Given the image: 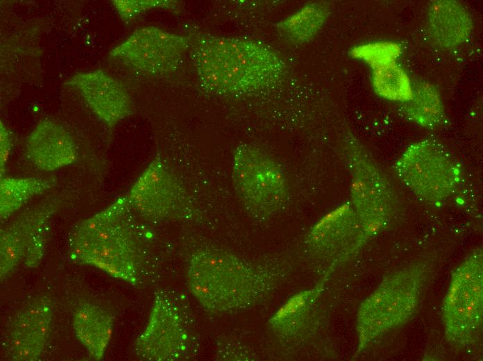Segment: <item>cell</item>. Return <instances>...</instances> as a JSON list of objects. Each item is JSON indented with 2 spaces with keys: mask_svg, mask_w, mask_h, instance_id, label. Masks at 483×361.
<instances>
[{
  "mask_svg": "<svg viewBox=\"0 0 483 361\" xmlns=\"http://www.w3.org/2000/svg\"><path fill=\"white\" fill-rule=\"evenodd\" d=\"M189 48L201 87L211 94L268 90L286 73L277 52L256 40L201 33L191 37Z\"/></svg>",
  "mask_w": 483,
  "mask_h": 361,
  "instance_id": "cell-1",
  "label": "cell"
},
{
  "mask_svg": "<svg viewBox=\"0 0 483 361\" xmlns=\"http://www.w3.org/2000/svg\"><path fill=\"white\" fill-rule=\"evenodd\" d=\"M135 213L126 196L80 222L69 239L71 260L136 285L143 253Z\"/></svg>",
  "mask_w": 483,
  "mask_h": 361,
  "instance_id": "cell-2",
  "label": "cell"
},
{
  "mask_svg": "<svg viewBox=\"0 0 483 361\" xmlns=\"http://www.w3.org/2000/svg\"><path fill=\"white\" fill-rule=\"evenodd\" d=\"M186 275L191 294L206 310L215 314L253 308L276 286L270 269L214 247L192 254Z\"/></svg>",
  "mask_w": 483,
  "mask_h": 361,
  "instance_id": "cell-3",
  "label": "cell"
},
{
  "mask_svg": "<svg viewBox=\"0 0 483 361\" xmlns=\"http://www.w3.org/2000/svg\"><path fill=\"white\" fill-rule=\"evenodd\" d=\"M424 278L419 266L400 269L383 280L361 303L356 321L359 351L410 318L419 303Z\"/></svg>",
  "mask_w": 483,
  "mask_h": 361,
  "instance_id": "cell-4",
  "label": "cell"
},
{
  "mask_svg": "<svg viewBox=\"0 0 483 361\" xmlns=\"http://www.w3.org/2000/svg\"><path fill=\"white\" fill-rule=\"evenodd\" d=\"M232 179L240 202L255 218L269 219L282 211L287 203L288 187L280 167L255 146L243 144L236 147Z\"/></svg>",
  "mask_w": 483,
  "mask_h": 361,
  "instance_id": "cell-5",
  "label": "cell"
},
{
  "mask_svg": "<svg viewBox=\"0 0 483 361\" xmlns=\"http://www.w3.org/2000/svg\"><path fill=\"white\" fill-rule=\"evenodd\" d=\"M398 178L417 196L434 203L451 196L461 179V168L440 142L425 139L409 145L395 165Z\"/></svg>",
  "mask_w": 483,
  "mask_h": 361,
  "instance_id": "cell-6",
  "label": "cell"
},
{
  "mask_svg": "<svg viewBox=\"0 0 483 361\" xmlns=\"http://www.w3.org/2000/svg\"><path fill=\"white\" fill-rule=\"evenodd\" d=\"M448 340L467 346L477 337L483 319V254L473 251L454 270L442 306Z\"/></svg>",
  "mask_w": 483,
  "mask_h": 361,
  "instance_id": "cell-7",
  "label": "cell"
},
{
  "mask_svg": "<svg viewBox=\"0 0 483 361\" xmlns=\"http://www.w3.org/2000/svg\"><path fill=\"white\" fill-rule=\"evenodd\" d=\"M62 201L53 199L18 216L0 231V278L19 267L35 268L44 256L50 220Z\"/></svg>",
  "mask_w": 483,
  "mask_h": 361,
  "instance_id": "cell-8",
  "label": "cell"
},
{
  "mask_svg": "<svg viewBox=\"0 0 483 361\" xmlns=\"http://www.w3.org/2000/svg\"><path fill=\"white\" fill-rule=\"evenodd\" d=\"M190 41V36L149 26L133 32L110 56L144 74L167 75L178 68Z\"/></svg>",
  "mask_w": 483,
  "mask_h": 361,
  "instance_id": "cell-9",
  "label": "cell"
},
{
  "mask_svg": "<svg viewBox=\"0 0 483 361\" xmlns=\"http://www.w3.org/2000/svg\"><path fill=\"white\" fill-rule=\"evenodd\" d=\"M191 339L180 307L167 293L153 300L146 327L137 338L136 355L148 361H176L187 357Z\"/></svg>",
  "mask_w": 483,
  "mask_h": 361,
  "instance_id": "cell-10",
  "label": "cell"
},
{
  "mask_svg": "<svg viewBox=\"0 0 483 361\" xmlns=\"http://www.w3.org/2000/svg\"><path fill=\"white\" fill-rule=\"evenodd\" d=\"M353 208L366 234L379 230L391 221L396 201L380 171L366 158L350 159Z\"/></svg>",
  "mask_w": 483,
  "mask_h": 361,
  "instance_id": "cell-11",
  "label": "cell"
},
{
  "mask_svg": "<svg viewBox=\"0 0 483 361\" xmlns=\"http://www.w3.org/2000/svg\"><path fill=\"white\" fill-rule=\"evenodd\" d=\"M127 196L135 213L151 221H161L175 212L183 194L176 178L158 154Z\"/></svg>",
  "mask_w": 483,
  "mask_h": 361,
  "instance_id": "cell-12",
  "label": "cell"
},
{
  "mask_svg": "<svg viewBox=\"0 0 483 361\" xmlns=\"http://www.w3.org/2000/svg\"><path fill=\"white\" fill-rule=\"evenodd\" d=\"M52 314L51 304L46 297H36L15 314L6 339L10 358L34 361L40 358L48 341Z\"/></svg>",
  "mask_w": 483,
  "mask_h": 361,
  "instance_id": "cell-13",
  "label": "cell"
},
{
  "mask_svg": "<svg viewBox=\"0 0 483 361\" xmlns=\"http://www.w3.org/2000/svg\"><path fill=\"white\" fill-rule=\"evenodd\" d=\"M65 84L78 90L109 129L133 113V103L125 87L102 69L77 74Z\"/></svg>",
  "mask_w": 483,
  "mask_h": 361,
  "instance_id": "cell-14",
  "label": "cell"
},
{
  "mask_svg": "<svg viewBox=\"0 0 483 361\" xmlns=\"http://www.w3.org/2000/svg\"><path fill=\"white\" fill-rule=\"evenodd\" d=\"M365 235L353 208L340 207L320 219L309 231L305 245L312 256L328 260L353 249Z\"/></svg>",
  "mask_w": 483,
  "mask_h": 361,
  "instance_id": "cell-15",
  "label": "cell"
},
{
  "mask_svg": "<svg viewBox=\"0 0 483 361\" xmlns=\"http://www.w3.org/2000/svg\"><path fill=\"white\" fill-rule=\"evenodd\" d=\"M26 154L37 169L50 171L74 162L76 150L69 133L58 123L40 121L26 141Z\"/></svg>",
  "mask_w": 483,
  "mask_h": 361,
  "instance_id": "cell-16",
  "label": "cell"
},
{
  "mask_svg": "<svg viewBox=\"0 0 483 361\" xmlns=\"http://www.w3.org/2000/svg\"><path fill=\"white\" fill-rule=\"evenodd\" d=\"M319 292L316 286L299 292L286 301L269 319L273 333L287 342L308 336L314 328Z\"/></svg>",
  "mask_w": 483,
  "mask_h": 361,
  "instance_id": "cell-17",
  "label": "cell"
},
{
  "mask_svg": "<svg viewBox=\"0 0 483 361\" xmlns=\"http://www.w3.org/2000/svg\"><path fill=\"white\" fill-rule=\"evenodd\" d=\"M427 22L432 40L438 46L446 49L462 44L473 30L469 12L454 0L432 1L427 8Z\"/></svg>",
  "mask_w": 483,
  "mask_h": 361,
  "instance_id": "cell-18",
  "label": "cell"
},
{
  "mask_svg": "<svg viewBox=\"0 0 483 361\" xmlns=\"http://www.w3.org/2000/svg\"><path fill=\"white\" fill-rule=\"evenodd\" d=\"M72 324L77 339L90 355L101 360L112 334V314L99 305L85 303L75 310Z\"/></svg>",
  "mask_w": 483,
  "mask_h": 361,
  "instance_id": "cell-19",
  "label": "cell"
},
{
  "mask_svg": "<svg viewBox=\"0 0 483 361\" xmlns=\"http://www.w3.org/2000/svg\"><path fill=\"white\" fill-rule=\"evenodd\" d=\"M409 121L427 128L439 126L444 119V108L439 91L427 82L414 85L409 99L400 107Z\"/></svg>",
  "mask_w": 483,
  "mask_h": 361,
  "instance_id": "cell-20",
  "label": "cell"
},
{
  "mask_svg": "<svg viewBox=\"0 0 483 361\" xmlns=\"http://www.w3.org/2000/svg\"><path fill=\"white\" fill-rule=\"evenodd\" d=\"M329 9L324 3L313 2L302 7L277 25L278 33L294 44L311 40L327 20Z\"/></svg>",
  "mask_w": 483,
  "mask_h": 361,
  "instance_id": "cell-21",
  "label": "cell"
},
{
  "mask_svg": "<svg viewBox=\"0 0 483 361\" xmlns=\"http://www.w3.org/2000/svg\"><path fill=\"white\" fill-rule=\"evenodd\" d=\"M56 184L54 178L1 177L0 181V218L4 221L34 196L41 194Z\"/></svg>",
  "mask_w": 483,
  "mask_h": 361,
  "instance_id": "cell-22",
  "label": "cell"
},
{
  "mask_svg": "<svg viewBox=\"0 0 483 361\" xmlns=\"http://www.w3.org/2000/svg\"><path fill=\"white\" fill-rule=\"evenodd\" d=\"M374 86L377 92L387 98L405 101L409 99L406 95L408 83L401 69L395 65H387L379 67L373 75Z\"/></svg>",
  "mask_w": 483,
  "mask_h": 361,
  "instance_id": "cell-23",
  "label": "cell"
},
{
  "mask_svg": "<svg viewBox=\"0 0 483 361\" xmlns=\"http://www.w3.org/2000/svg\"><path fill=\"white\" fill-rule=\"evenodd\" d=\"M112 2L121 18L126 22L149 10H173L178 6V2L172 0H114Z\"/></svg>",
  "mask_w": 483,
  "mask_h": 361,
  "instance_id": "cell-24",
  "label": "cell"
},
{
  "mask_svg": "<svg viewBox=\"0 0 483 361\" xmlns=\"http://www.w3.org/2000/svg\"><path fill=\"white\" fill-rule=\"evenodd\" d=\"M12 146V139L8 129L0 121V169L1 178L3 177L6 165Z\"/></svg>",
  "mask_w": 483,
  "mask_h": 361,
  "instance_id": "cell-25",
  "label": "cell"
}]
</instances>
